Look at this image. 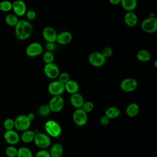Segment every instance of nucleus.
Returning <instances> with one entry per match:
<instances>
[{
    "label": "nucleus",
    "instance_id": "obj_6",
    "mask_svg": "<svg viewBox=\"0 0 157 157\" xmlns=\"http://www.w3.org/2000/svg\"><path fill=\"white\" fill-rule=\"evenodd\" d=\"M72 120L76 125L83 126L88 122V114L82 109H75L72 114Z\"/></svg>",
    "mask_w": 157,
    "mask_h": 157
},
{
    "label": "nucleus",
    "instance_id": "obj_26",
    "mask_svg": "<svg viewBox=\"0 0 157 157\" xmlns=\"http://www.w3.org/2000/svg\"><path fill=\"white\" fill-rule=\"evenodd\" d=\"M4 20L8 26L12 27H15L19 21L18 17L14 13H8L6 15Z\"/></svg>",
    "mask_w": 157,
    "mask_h": 157
},
{
    "label": "nucleus",
    "instance_id": "obj_41",
    "mask_svg": "<svg viewBox=\"0 0 157 157\" xmlns=\"http://www.w3.org/2000/svg\"><path fill=\"white\" fill-rule=\"evenodd\" d=\"M109 2L112 5L120 4V0H110Z\"/></svg>",
    "mask_w": 157,
    "mask_h": 157
},
{
    "label": "nucleus",
    "instance_id": "obj_20",
    "mask_svg": "<svg viewBox=\"0 0 157 157\" xmlns=\"http://www.w3.org/2000/svg\"><path fill=\"white\" fill-rule=\"evenodd\" d=\"M64 85L65 91H66L68 93L71 94L78 93V90H79L78 83L74 80H69Z\"/></svg>",
    "mask_w": 157,
    "mask_h": 157
},
{
    "label": "nucleus",
    "instance_id": "obj_7",
    "mask_svg": "<svg viewBox=\"0 0 157 157\" xmlns=\"http://www.w3.org/2000/svg\"><path fill=\"white\" fill-rule=\"evenodd\" d=\"M51 112L58 113L60 112L64 106V100L62 96H53L48 104Z\"/></svg>",
    "mask_w": 157,
    "mask_h": 157
},
{
    "label": "nucleus",
    "instance_id": "obj_39",
    "mask_svg": "<svg viewBox=\"0 0 157 157\" xmlns=\"http://www.w3.org/2000/svg\"><path fill=\"white\" fill-rule=\"evenodd\" d=\"M56 47L55 44V43H52V42H47L46 45H45V48L47 50V51L48 52H52L55 50Z\"/></svg>",
    "mask_w": 157,
    "mask_h": 157
},
{
    "label": "nucleus",
    "instance_id": "obj_25",
    "mask_svg": "<svg viewBox=\"0 0 157 157\" xmlns=\"http://www.w3.org/2000/svg\"><path fill=\"white\" fill-rule=\"evenodd\" d=\"M136 58L139 61L145 63L151 59V55L148 51L144 49H142L137 52Z\"/></svg>",
    "mask_w": 157,
    "mask_h": 157
},
{
    "label": "nucleus",
    "instance_id": "obj_36",
    "mask_svg": "<svg viewBox=\"0 0 157 157\" xmlns=\"http://www.w3.org/2000/svg\"><path fill=\"white\" fill-rule=\"evenodd\" d=\"M33 157H50V155L49 151L46 149L40 150L36 153Z\"/></svg>",
    "mask_w": 157,
    "mask_h": 157
},
{
    "label": "nucleus",
    "instance_id": "obj_42",
    "mask_svg": "<svg viewBox=\"0 0 157 157\" xmlns=\"http://www.w3.org/2000/svg\"><path fill=\"white\" fill-rule=\"evenodd\" d=\"M154 66H155V67H157V60H155V61H154Z\"/></svg>",
    "mask_w": 157,
    "mask_h": 157
},
{
    "label": "nucleus",
    "instance_id": "obj_40",
    "mask_svg": "<svg viewBox=\"0 0 157 157\" xmlns=\"http://www.w3.org/2000/svg\"><path fill=\"white\" fill-rule=\"evenodd\" d=\"M26 116H27L28 118L31 121H33V120H34V118H35V115H34V113H33V112H30V113H28V114L26 115Z\"/></svg>",
    "mask_w": 157,
    "mask_h": 157
},
{
    "label": "nucleus",
    "instance_id": "obj_38",
    "mask_svg": "<svg viewBox=\"0 0 157 157\" xmlns=\"http://www.w3.org/2000/svg\"><path fill=\"white\" fill-rule=\"evenodd\" d=\"M99 122L101 125L102 126H106L110 122V119L108 118L105 115H103L100 118Z\"/></svg>",
    "mask_w": 157,
    "mask_h": 157
},
{
    "label": "nucleus",
    "instance_id": "obj_10",
    "mask_svg": "<svg viewBox=\"0 0 157 157\" xmlns=\"http://www.w3.org/2000/svg\"><path fill=\"white\" fill-rule=\"evenodd\" d=\"M88 59L90 64L96 67L102 66L106 61V59L103 56L101 53L98 52L91 53L89 55Z\"/></svg>",
    "mask_w": 157,
    "mask_h": 157
},
{
    "label": "nucleus",
    "instance_id": "obj_24",
    "mask_svg": "<svg viewBox=\"0 0 157 157\" xmlns=\"http://www.w3.org/2000/svg\"><path fill=\"white\" fill-rule=\"evenodd\" d=\"M36 132L32 130H26L22 132L20 136V140L25 144H29L34 141Z\"/></svg>",
    "mask_w": 157,
    "mask_h": 157
},
{
    "label": "nucleus",
    "instance_id": "obj_22",
    "mask_svg": "<svg viewBox=\"0 0 157 157\" xmlns=\"http://www.w3.org/2000/svg\"><path fill=\"white\" fill-rule=\"evenodd\" d=\"M120 4L127 12H133L137 6V2L136 0H120Z\"/></svg>",
    "mask_w": 157,
    "mask_h": 157
},
{
    "label": "nucleus",
    "instance_id": "obj_28",
    "mask_svg": "<svg viewBox=\"0 0 157 157\" xmlns=\"http://www.w3.org/2000/svg\"><path fill=\"white\" fill-rule=\"evenodd\" d=\"M37 112H38V113L41 117H44L48 116L52 112L48 104H42L40 105L38 108Z\"/></svg>",
    "mask_w": 157,
    "mask_h": 157
},
{
    "label": "nucleus",
    "instance_id": "obj_21",
    "mask_svg": "<svg viewBox=\"0 0 157 157\" xmlns=\"http://www.w3.org/2000/svg\"><path fill=\"white\" fill-rule=\"evenodd\" d=\"M139 112V106L137 103L132 102L127 105L125 109L126 114L129 117H134Z\"/></svg>",
    "mask_w": 157,
    "mask_h": 157
},
{
    "label": "nucleus",
    "instance_id": "obj_13",
    "mask_svg": "<svg viewBox=\"0 0 157 157\" xmlns=\"http://www.w3.org/2000/svg\"><path fill=\"white\" fill-rule=\"evenodd\" d=\"M4 140L9 145L15 146L20 140V136L14 129L6 131L3 134Z\"/></svg>",
    "mask_w": 157,
    "mask_h": 157
},
{
    "label": "nucleus",
    "instance_id": "obj_17",
    "mask_svg": "<svg viewBox=\"0 0 157 157\" xmlns=\"http://www.w3.org/2000/svg\"><path fill=\"white\" fill-rule=\"evenodd\" d=\"M124 21L128 26L134 27L138 23V17L134 12H128L124 16Z\"/></svg>",
    "mask_w": 157,
    "mask_h": 157
},
{
    "label": "nucleus",
    "instance_id": "obj_30",
    "mask_svg": "<svg viewBox=\"0 0 157 157\" xmlns=\"http://www.w3.org/2000/svg\"><path fill=\"white\" fill-rule=\"evenodd\" d=\"M54 59H55V56L53 52H52L46 51L42 55V59L45 64L53 63Z\"/></svg>",
    "mask_w": 157,
    "mask_h": 157
},
{
    "label": "nucleus",
    "instance_id": "obj_12",
    "mask_svg": "<svg viewBox=\"0 0 157 157\" xmlns=\"http://www.w3.org/2000/svg\"><path fill=\"white\" fill-rule=\"evenodd\" d=\"M138 86L137 81L133 78H126L120 83V88L122 91L127 93L135 91Z\"/></svg>",
    "mask_w": 157,
    "mask_h": 157
},
{
    "label": "nucleus",
    "instance_id": "obj_16",
    "mask_svg": "<svg viewBox=\"0 0 157 157\" xmlns=\"http://www.w3.org/2000/svg\"><path fill=\"white\" fill-rule=\"evenodd\" d=\"M70 102L71 105L75 108V109H81L84 102V98L83 96L78 93L71 94V97H70Z\"/></svg>",
    "mask_w": 157,
    "mask_h": 157
},
{
    "label": "nucleus",
    "instance_id": "obj_32",
    "mask_svg": "<svg viewBox=\"0 0 157 157\" xmlns=\"http://www.w3.org/2000/svg\"><path fill=\"white\" fill-rule=\"evenodd\" d=\"M3 127L6 131L13 129L15 128L14 120L11 118H6L3 122Z\"/></svg>",
    "mask_w": 157,
    "mask_h": 157
},
{
    "label": "nucleus",
    "instance_id": "obj_8",
    "mask_svg": "<svg viewBox=\"0 0 157 157\" xmlns=\"http://www.w3.org/2000/svg\"><path fill=\"white\" fill-rule=\"evenodd\" d=\"M48 93L53 96H61L64 92V85L58 80L51 82L47 88Z\"/></svg>",
    "mask_w": 157,
    "mask_h": 157
},
{
    "label": "nucleus",
    "instance_id": "obj_9",
    "mask_svg": "<svg viewBox=\"0 0 157 157\" xmlns=\"http://www.w3.org/2000/svg\"><path fill=\"white\" fill-rule=\"evenodd\" d=\"M43 47L40 43L34 42L26 47L25 52L29 57H36L40 55L43 53Z\"/></svg>",
    "mask_w": 157,
    "mask_h": 157
},
{
    "label": "nucleus",
    "instance_id": "obj_4",
    "mask_svg": "<svg viewBox=\"0 0 157 157\" xmlns=\"http://www.w3.org/2000/svg\"><path fill=\"white\" fill-rule=\"evenodd\" d=\"M140 28L143 31L151 34L157 31V19L156 17H148L141 23Z\"/></svg>",
    "mask_w": 157,
    "mask_h": 157
},
{
    "label": "nucleus",
    "instance_id": "obj_33",
    "mask_svg": "<svg viewBox=\"0 0 157 157\" xmlns=\"http://www.w3.org/2000/svg\"><path fill=\"white\" fill-rule=\"evenodd\" d=\"M94 107V104L93 102L85 101L81 109L88 114V113H90L93 110Z\"/></svg>",
    "mask_w": 157,
    "mask_h": 157
},
{
    "label": "nucleus",
    "instance_id": "obj_34",
    "mask_svg": "<svg viewBox=\"0 0 157 157\" xmlns=\"http://www.w3.org/2000/svg\"><path fill=\"white\" fill-rule=\"evenodd\" d=\"M70 80V75L69 74L66 72H60L59 75L58 77V80L59 81L63 84H65L67 82H68Z\"/></svg>",
    "mask_w": 157,
    "mask_h": 157
},
{
    "label": "nucleus",
    "instance_id": "obj_15",
    "mask_svg": "<svg viewBox=\"0 0 157 157\" xmlns=\"http://www.w3.org/2000/svg\"><path fill=\"white\" fill-rule=\"evenodd\" d=\"M12 10L13 13L18 17H23L26 12V5L21 0H17L12 2Z\"/></svg>",
    "mask_w": 157,
    "mask_h": 157
},
{
    "label": "nucleus",
    "instance_id": "obj_5",
    "mask_svg": "<svg viewBox=\"0 0 157 157\" xmlns=\"http://www.w3.org/2000/svg\"><path fill=\"white\" fill-rule=\"evenodd\" d=\"M15 128L19 131H25L29 129L31 121L28 118L26 115H20L14 120Z\"/></svg>",
    "mask_w": 157,
    "mask_h": 157
},
{
    "label": "nucleus",
    "instance_id": "obj_18",
    "mask_svg": "<svg viewBox=\"0 0 157 157\" xmlns=\"http://www.w3.org/2000/svg\"><path fill=\"white\" fill-rule=\"evenodd\" d=\"M72 39V35L69 31H63L58 34L56 41L60 45H67L69 44Z\"/></svg>",
    "mask_w": 157,
    "mask_h": 157
},
{
    "label": "nucleus",
    "instance_id": "obj_31",
    "mask_svg": "<svg viewBox=\"0 0 157 157\" xmlns=\"http://www.w3.org/2000/svg\"><path fill=\"white\" fill-rule=\"evenodd\" d=\"M12 9V2L9 1H3L0 2V10L8 12Z\"/></svg>",
    "mask_w": 157,
    "mask_h": 157
},
{
    "label": "nucleus",
    "instance_id": "obj_14",
    "mask_svg": "<svg viewBox=\"0 0 157 157\" xmlns=\"http://www.w3.org/2000/svg\"><path fill=\"white\" fill-rule=\"evenodd\" d=\"M57 36L55 29L52 26H46L42 31V36L47 42L55 43L56 41Z\"/></svg>",
    "mask_w": 157,
    "mask_h": 157
},
{
    "label": "nucleus",
    "instance_id": "obj_27",
    "mask_svg": "<svg viewBox=\"0 0 157 157\" xmlns=\"http://www.w3.org/2000/svg\"><path fill=\"white\" fill-rule=\"evenodd\" d=\"M33 153L30 148L26 147H21L18 148L17 157H33Z\"/></svg>",
    "mask_w": 157,
    "mask_h": 157
},
{
    "label": "nucleus",
    "instance_id": "obj_11",
    "mask_svg": "<svg viewBox=\"0 0 157 157\" xmlns=\"http://www.w3.org/2000/svg\"><path fill=\"white\" fill-rule=\"evenodd\" d=\"M44 72L45 75L51 79L58 78L60 74L59 67L54 63L45 64L44 67Z\"/></svg>",
    "mask_w": 157,
    "mask_h": 157
},
{
    "label": "nucleus",
    "instance_id": "obj_37",
    "mask_svg": "<svg viewBox=\"0 0 157 157\" xmlns=\"http://www.w3.org/2000/svg\"><path fill=\"white\" fill-rule=\"evenodd\" d=\"M26 17L29 20H33L36 17V13L33 10H29L26 12Z\"/></svg>",
    "mask_w": 157,
    "mask_h": 157
},
{
    "label": "nucleus",
    "instance_id": "obj_35",
    "mask_svg": "<svg viewBox=\"0 0 157 157\" xmlns=\"http://www.w3.org/2000/svg\"><path fill=\"white\" fill-rule=\"evenodd\" d=\"M103 56L106 59L110 57L113 54V49L110 47H106L103 48L102 51L101 52Z\"/></svg>",
    "mask_w": 157,
    "mask_h": 157
},
{
    "label": "nucleus",
    "instance_id": "obj_29",
    "mask_svg": "<svg viewBox=\"0 0 157 157\" xmlns=\"http://www.w3.org/2000/svg\"><path fill=\"white\" fill-rule=\"evenodd\" d=\"M18 148L13 145L7 146L4 151L5 155L7 157H17Z\"/></svg>",
    "mask_w": 157,
    "mask_h": 157
},
{
    "label": "nucleus",
    "instance_id": "obj_19",
    "mask_svg": "<svg viewBox=\"0 0 157 157\" xmlns=\"http://www.w3.org/2000/svg\"><path fill=\"white\" fill-rule=\"evenodd\" d=\"M48 151L50 157H61L63 154L64 148L61 144L55 143L52 145Z\"/></svg>",
    "mask_w": 157,
    "mask_h": 157
},
{
    "label": "nucleus",
    "instance_id": "obj_3",
    "mask_svg": "<svg viewBox=\"0 0 157 157\" xmlns=\"http://www.w3.org/2000/svg\"><path fill=\"white\" fill-rule=\"evenodd\" d=\"M35 145L41 150H45L51 145V139L47 134L44 132H36L33 141Z\"/></svg>",
    "mask_w": 157,
    "mask_h": 157
},
{
    "label": "nucleus",
    "instance_id": "obj_2",
    "mask_svg": "<svg viewBox=\"0 0 157 157\" xmlns=\"http://www.w3.org/2000/svg\"><path fill=\"white\" fill-rule=\"evenodd\" d=\"M44 128L46 134L49 136L54 138L58 137L62 132V128L60 124L53 120L47 121L44 124Z\"/></svg>",
    "mask_w": 157,
    "mask_h": 157
},
{
    "label": "nucleus",
    "instance_id": "obj_23",
    "mask_svg": "<svg viewBox=\"0 0 157 157\" xmlns=\"http://www.w3.org/2000/svg\"><path fill=\"white\" fill-rule=\"evenodd\" d=\"M120 115V110L118 107L115 106H111L108 107L105 111V115L108 118L116 119Z\"/></svg>",
    "mask_w": 157,
    "mask_h": 157
},
{
    "label": "nucleus",
    "instance_id": "obj_1",
    "mask_svg": "<svg viewBox=\"0 0 157 157\" xmlns=\"http://www.w3.org/2000/svg\"><path fill=\"white\" fill-rule=\"evenodd\" d=\"M33 27L27 20H20L15 26V35L20 40H25L32 35Z\"/></svg>",
    "mask_w": 157,
    "mask_h": 157
}]
</instances>
